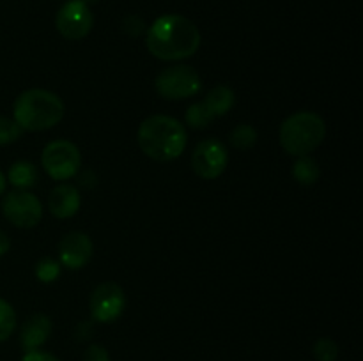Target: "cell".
I'll return each mask as SVG.
<instances>
[{
	"instance_id": "obj_1",
	"label": "cell",
	"mask_w": 363,
	"mask_h": 361,
	"mask_svg": "<svg viewBox=\"0 0 363 361\" xmlns=\"http://www.w3.org/2000/svg\"><path fill=\"white\" fill-rule=\"evenodd\" d=\"M145 46L160 60H184L201 46L197 25L181 14H163L145 30Z\"/></svg>"
},
{
	"instance_id": "obj_2",
	"label": "cell",
	"mask_w": 363,
	"mask_h": 361,
	"mask_svg": "<svg viewBox=\"0 0 363 361\" xmlns=\"http://www.w3.org/2000/svg\"><path fill=\"white\" fill-rule=\"evenodd\" d=\"M137 140L147 158L165 163L183 154L188 134L183 124L174 117L151 115L138 127Z\"/></svg>"
},
{
	"instance_id": "obj_3",
	"label": "cell",
	"mask_w": 363,
	"mask_h": 361,
	"mask_svg": "<svg viewBox=\"0 0 363 361\" xmlns=\"http://www.w3.org/2000/svg\"><path fill=\"white\" fill-rule=\"evenodd\" d=\"M64 112L62 99L45 88L21 92L13 106L14 122L23 131L50 130L62 120Z\"/></svg>"
},
{
	"instance_id": "obj_4",
	"label": "cell",
	"mask_w": 363,
	"mask_h": 361,
	"mask_svg": "<svg viewBox=\"0 0 363 361\" xmlns=\"http://www.w3.org/2000/svg\"><path fill=\"white\" fill-rule=\"evenodd\" d=\"M326 124L315 112H296L287 117L280 126V144L291 156H308L323 144Z\"/></svg>"
},
{
	"instance_id": "obj_5",
	"label": "cell",
	"mask_w": 363,
	"mask_h": 361,
	"mask_svg": "<svg viewBox=\"0 0 363 361\" xmlns=\"http://www.w3.org/2000/svg\"><path fill=\"white\" fill-rule=\"evenodd\" d=\"M155 87L162 98L170 99V101H179V99H188L199 94L202 88V81L197 71L191 66L174 64V66L165 67L156 76Z\"/></svg>"
},
{
	"instance_id": "obj_6",
	"label": "cell",
	"mask_w": 363,
	"mask_h": 361,
	"mask_svg": "<svg viewBox=\"0 0 363 361\" xmlns=\"http://www.w3.org/2000/svg\"><path fill=\"white\" fill-rule=\"evenodd\" d=\"M43 168L52 179L66 180L78 173L82 165V156L77 145L69 140H53L43 149Z\"/></svg>"
},
{
	"instance_id": "obj_7",
	"label": "cell",
	"mask_w": 363,
	"mask_h": 361,
	"mask_svg": "<svg viewBox=\"0 0 363 361\" xmlns=\"http://www.w3.org/2000/svg\"><path fill=\"white\" fill-rule=\"evenodd\" d=\"M94 25V14L84 0H69L59 9L55 18V27L62 38L69 41H80Z\"/></svg>"
},
{
	"instance_id": "obj_8",
	"label": "cell",
	"mask_w": 363,
	"mask_h": 361,
	"mask_svg": "<svg viewBox=\"0 0 363 361\" xmlns=\"http://www.w3.org/2000/svg\"><path fill=\"white\" fill-rule=\"evenodd\" d=\"M2 212L7 222L18 229H30L41 219L43 205L35 195L25 190H16L4 197Z\"/></svg>"
},
{
	"instance_id": "obj_9",
	"label": "cell",
	"mask_w": 363,
	"mask_h": 361,
	"mask_svg": "<svg viewBox=\"0 0 363 361\" xmlns=\"http://www.w3.org/2000/svg\"><path fill=\"white\" fill-rule=\"evenodd\" d=\"M229 163L227 147L218 138H206L197 144L191 154V168L201 179H216L222 176Z\"/></svg>"
},
{
	"instance_id": "obj_10",
	"label": "cell",
	"mask_w": 363,
	"mask_h": 361,
	"mask_svg": "<svg viewBox=\"0 0 363 361\" xmlns=\"http://www.w3.org/2000/svg\"><path fill=\"white\" fill-rule=\"evenodd\" d=\"M124 306H126V296H124L123 287L113 282L99 283L91 294L89 299V308H91L92 321L113 322L123 315Z\"/></svg>"
},
{
	"instance_id": "obj_11",
	"label": "cell",
	"mask_w": 363,
	"mask_h": 361,
	"mask_svg": "<svg viewBox=\"0 0 363 361\" xmlns=\"http://www.w3.org/2000/svg\"><path fill=\"white\" fill-rule=\"evenodd\" d=\"M94 244L84 232H69L59 243L60 264L67 269H82L91 260Z\"/></svg>"
},
{
	"instance_id": "obj_12",
	"label": "cell",
	"mask_w": 363,
	"mask_h": 361,
	"mask_svg": "<svg viewBox=\"0 0 363 361\" xmlns=\"http://www.w3.org/2000/svg\"><path fill=\"white\" fill-rule=\"evenodd\" d=\"M82 204L80 191L71 184H59L50 191L48 207L55 218L66 219L78 212Z\"/></svg>"
},
{
	"instance_id": "obj_13",
	"label": "cell",
	"mask_w": 363,
	"mask_h": 361,
	"mask_svg": "<svg viewBox=\"0 0 363 361\" xmlns=\"http://www.w3.org/2000/svg\"><path fill=\"white\" fill-rule=\"evenodd\" d=\"M52 335V321L45 314H34L27 319L20 331V345L25 353L28 350H38L43 343Z\"/></svg>"
},
{
	"instance_id": "obj_14",
	"label": "cell",
	"mask_w": 363,
	"mask_h": 361,
	"mask_svg": "<svg viewBox=\"0 0 363 361\" xmlns=\"http://www.w3.org/2000/svg\"><path fill=\"white\" fill-rule=\"evenodd\" d=\"M202 103L206 105V108L209 110L213 117H222L225 113H229V110L233 108L234 103H236V96H234L233 88L227 87V85H216L211 91L206 94V98L202 99Z\"/></svg>"
},
{
	"instance_id": "obj_15",
	"label": "cell",
	"mask_w": 363,
	"mask_h": 361,
	"mask_svg": "<svg viewBox=\"0 0 363 361\" xmlns=\"http://www.w3.org/2000/svg\"><path fill=\"white\" fill-rule=\"evenodd\" d=\"M7 180L18 190H28L38 183V168L30 161H16L11 165Z\"/></svg>"
},
{
	"instance_id": "obj_16",
	"label": "cell",
	"mask_w": 363,
	"mask_h": 361,
	"mask_svg": "<svg viewBox=\"0 0 363 361\" xmlns=\"http://www.w3.org/2000/svg\"><path fill=\"white\" fill-rule=\"evenodd\" d=\"M293 176L301 186H312V184L318 183L319 176H321V168H319L318 161L314 158L300 156L293 165Z\"/></svg>"
},
{
	"instance_id": "obj_17",
	"label": "cell",
	"mask_w": 363,
	"mask_h": 361,
	"mask_svg": "<svg viewBox=\"0 0 363 361\" xmlns=\"http://www.w3.org/2000/svg\"><path fill=\"white\" fill-rule=\"evenodd\" d=\"M229 140L233 147L240 149V151H247V149L254 147L255 142H257V131L250 124H240V126L230 131Z\"/></svg>"
},
{
	"instance_id": "obj_18",
	"label": "cell",
	"mask_w": 363,
	"mask_h": 361,
	"mask_svg": "<svg viewBox=\"0 0 363 361\" xmlns=\"http://www.w3.org/2000/svg\"><path fill=\"white\" fill-rule=\"evenodd\" d=\"M213 120H215V117L209 113V110L206 108V105L202 101L194 103V105L186 110V122L188 126L194 127V130H204V127H208Z\"/></svg>"
},
{
	"instance_id": "obj_19",
	"label": "cell",
	"mask_w": 363,
	"mask_h": 361,
	"mask_svg": "<svg viewBox=\"0 0 363 361\" xmlns=\"http://www.w3.org/2000/svg\"><path fill=\"white\" fill-rule=\"evenodd\" d=\"M16 329V311L13 304L0 297V342H6Z\"/></svg>"
},
{
	"instance_id": "obj_20",
	"label": "cell",
	"mask_w": 363,
	"mask_h": 361,
	"mask_svg": "<svg viewBox=\"0 0 363 361\" xmlns=\"http://www.w3.org/2000/svg\"><path fill=\"white\" fill-rule=\"evenodd\" d=\"M59 275L60 264L57 260H53L52 257H43L41 260H38V264H35V276H38L39 282L52 283L59 278Z\"/></svg>"
},
{
	"instance_id": "obj_21",
	"label": "cell",
	"mask_w": 363,
	"mask_h": 361,
	"mask_svg": "<svg viewBox=\"0 0 363 361\" xmlns=\"http://www.w3.org/2000/svg\"><path fill=\"white\" fill-rule=\"evenodd\" d=\"M339 356V345L332 338H319L314 345V357L318 361H335Z\"/></svg>"
},
{
	"instance_id": "obj_22",
	"label": "cell",
	"mask_w": 363,
	"mask_h": 361,
	"mask_svg": "<svg viewBox=\"0 0 363 361\" xmlns=\"http://www.w3.org/2000/svg\"><path fill=\"white\" fill-rule=\"evenodd\" d=\"M23 130L14 122V119L0 115V145H9L21 137Z\"/></svg>"
},
{
	"instance_id": "obj_23",
	"label": "cell",
	"mask_w": 363,
	"mask_h": 361,
	"mask_svg": "<svg viewBox=\"0 0 363 361\" xmlns=\"http://www.w3.org/2000/svg\"><path fill=\"white\" fill-rule=\"evenodd\" d=\"M123 30L126 32L130 38H137V35H140L142 32H145L147 28H145L144 20H142L140 16H128L126 20L123 21Z\"/></svg>"
},
{
	"instance_id": "obj_24",
	"label": "cell",
	"mask_w": 363,
	"mask_h": 361,
	"mask_svg": "<svg viewBox=\"0 0 363 361\" xmlns=\"http://www.w3.org/2000/svg\"><path fill=\"white\" fill-rule=\"evenodd\" d=\"M82 361H110V354L103 345L92 343V345H89L87 349H85Z\"/></svg>"
},
{
	"instance_id": "obj_25",
	"label": "cell",
	"mask_w": 363,
	"mask_h": 361,
	"mask_svg": "<svg viewBox=\"0 0 363 361\" xmlns=\"http://www.w3.org/2000/svg\"><path fill=\"white\" fill-rule=\"evenodd\" d=\"M20 361H60V360L57 356H53V354L38 349V350H28V353H25Z\"/></svg>"
},
{
	"instance_id": "obj_26",
	"label": "cell",
	"mask_w": 363,
	"mask_h": 361,
	"mask_svg": "<svg viewBox=\"0 0 363 361\" xmlns=\"http://www.w3.org/2000/svg\"><path fill=\"white\" fill-rule=\"evenodd\" d=\"M9 248H11L9 236H7L6 232H2V230H0V257L7 253V251H9Z\"/></svg>"
},
{
	"instance_id": "obj_27",
	"label": "cell",
	"mask_w": 363,
	"mask_h": 361,
	"mask_svg": "<svg viewBox=\"0 0 363 361\" xmlns=\"http://www.w3.org/2000/svg\"><path fill=\"white\" fill-rule=\"evenodd\" d=\"M6 186H7V179H6V176L0 172V197H2L4 191H6Z\"/></svg>"
}]
</instances>
